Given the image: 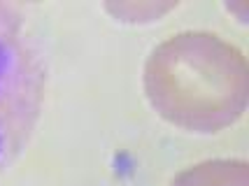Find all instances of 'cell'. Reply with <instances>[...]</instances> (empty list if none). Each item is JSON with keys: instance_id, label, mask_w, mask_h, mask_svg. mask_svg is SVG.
Returning a JSON list of instances; mask_svg holds the SVG:
<instances>
[{"instance_id": "3", "label": "cell", "mask_w": 249, "mask_h": 186, "mask_svg": "<svg viewBox=\"0 0 249 186\" xmlns=\"http://www.w3.org/2000/svg\"><path fill=\"white\" fill-rule=\"evenodd\" d=\"M170 186H249V163L245 158H212L175 175Z\"/></svg>"}, {"instance_id": "4", "label": "cell", "mask_w": 249, "mask_h": 186, "mask_svg": "<svg viewBox=\"0 0 249 186\" xmlns=\"http://www.w3.org/2000/svg\"><path fill=\"white\" fill-rule=\"evenodd\" d=\"M177 2H119V5H105V10L112 12V17L117 21L126 23H149L159 21L165 12H170Z\"/></svg>"}, {"instance_id": "2", "label": "cell", "mask_w": 249, "mask_h": 186, "mask_svg": "<svg viewBox=\"0 0 249 186\" xmlns=\"http://www.w3.org/2000/svg\"><path fill=\"white\" fill-rule=\"evenodd\" d=\"M49 86V51L40 28L14 2L0 0V175L35 135Z\"/></svg>"}, {"instance_id": "1", "label": "cell", "mask_w": 249, "mask_h": 186, "mask_svg": "<svg viewBox=\"0 0 249 186\" xmlns=\"http://www.w3.org/2000/svg\"><path fill=\"white\" fill-rule=\"evenodd\" d=\"M152 110L186 133L212 135L238 123L249 105V63L235 44L184 31L147 56L142 72Z\"/></svg>"}]
</instances>
